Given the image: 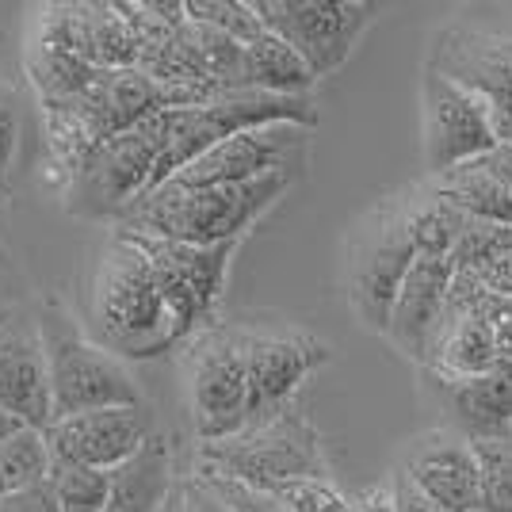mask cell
<instances>
[{
    "label": "cell",
    "mask_w": 512,
    "mask_h": 512,
    "mask_svg": "<svg viewBox=\"0 0 512 512\" xmlns=\"http://www.w3.org/2000/svg\"><path fill=\"white\" fill-rule=\"evenodd\" d=\"M35 512H58V509H54V501H50V490H46V486H43V490H39V501H35Z\"/></svg>",
    "instance_id": "40"
},
{
    "label": "cell",
    "mask_w": 512,
    "mask_h": 512,
    "mask_svg": "<svg viewBox=\"0 0 512 512\" xmlns=\"http://www.w3.org/2000/svg\"><path fill=\"white\" fill-rule=\"evenodd\" d=\"M425 69L470 88L490 115L497 146H512V20L451 16L428 35Z\"/></svg>",
    "instance_id": "4"
},
{
    "label": "cell",
    "mask_w": 512,
    "mask_h": 512,
    "mask_svg": "<svg viewBox=\"0 0 512 512\" xmlns=\"http://www.w3.org/2000/svg\"><path fill=\"white\" fill-rule=\"evenodd\" d=\"M474 512H478V509H474Z\"/></svg>",
    "instance_id": "44"
},
{
    "label": "cell",
    "mask_w": 512,
    "mask_h": 512,
    "mask_svg": "<svg viewBox=\"0 0 512 512\" xmlns=\"http://www.w3.org/2000/svg\"><path fill=\"white\" fill-rule=\"evenodd\" d=\"M184 16L230 35L241 46L264 35V23L256 20L253 0H184Z\"/></svg>",
    "instance_id": "30"
},
{
    "label": "cell",
    "mask_w": 512,
    "mask_h": 512,
    "mask_svg": "<svg viewBox=\"0 0 512 512\" xmlns=\"http://www.w3.org/2000/svg\"><path fill=\"white\" fill-rule=\"evenodd\" d=\"M402 474L428 497L436 512L478 509V463L467 436L455 428H432L413 440L402 459Z\"/></svg>",
    "instance_id": "16"
},
{
    "label": "cell",
    "mask_w": 512,
    "mask_h": 512,
    "mask_svg": "<svg viewBox=\"0 0 512 512\" xmlns=\"http://www.w3.org/2000/svg\"><path fill=\"white\" fill-rule=\"evenodd\" d=\"M318 77L306 69L291 46L276 39L272 31L256 35L241 46V88L245 92H268V96H310Z\"/></svg>",
    "instance_id": "23"
},
{
    "label": "cell",
    "mask_w": 512,
    "mask_h": 512,
    "mask_svg": "<svg viewBox=\"0 0 512 512\" xmlns=\"http://www.w3.org/2000/svg\"><path fill=\"white\" fill-rule=\"evenodd\" d=\"M23 295V279L20 272L12 268V260H8V253L0 249V314L4 310H16V302H20Z\"/></svg>",
    "instance_id": "36"
},
{
    "label": "cell",
    "mask_w": 512,
    "mask_h": 512,
    "mask_svg": "<svg viewBox=\"0 0 512 512\" xmlns=\"http://www.w3.org/2000/svg\"><path fill=\"white\" fill-rule=\"evenodd\" d=\"M50 478V448L43 440V428L12 432L0 444V497H20L46 486Z\"/></svg>",
    "instance_id": "26"
},
{
    "label": "cell",
    "mask_w": 512,
    "mask_h": 512,
    "mask_svg": "<svg viewBox=\"0 0 512 512\" xmlns=\"http://www.w3.org/2000/svg\"><path fill=\"white\" fill-rule=\"evenodd\" d=\"M20 421H16V417H12V413H4V409H0V444H4V440H8V436H12V432H20Z\"/></svg>",
    "instance_id": "39"
},
{
    "label": "cell",
    "mask_w": 512,
    "mask_h": 512,
    "mask_svg": "<svg viewBox=\"0 0 512 512\" xmlns=\"http://www.w3.org/2000/svg\"><path fill=\"white\" fill-rule=\"evenodd\" d=\"M172 490H176L172 440L165 432H153L123 467L111 470L104 512H161Z\"/></svg>",
    "instance_id": "20"
},
{
    "label": "cell",
    "mask_w": 512,
    "mask_h": 512,
    "mask_svg": "<svg viewBox=\"0 0 512 512\" xmlns=\"http://www.w3.org/2000/svg\"><path fill=\"white\" fill-rule=\"evenodd\" d=\"M176 490H180V505H184V512H230L222 501H218V493H214L207 482H199L195 474H184V478L176 482Z\"/></svg>",
    "instance_id": "34"
},
{
    "label": "cell",
    "mask_w": 512,
    "mask_h": 512,
    "mask_svg": "<svg viewBox=\"0 0 512 512\" xmlns=\"http://www.w3.org/2000/svg\"><path fill=\"white\" fill-rule=\"evenodd\" d=\"M402 207H406V230L417 256H451L455 241L467 226V214H459L440 195H432L425 184L406 188Z\"/></svg>",
    "instance_id": "24"
},
{
    "label": "cell",
    "mask_w": 512,
    "mask_h": 512,
    "mask_svg": "<svg viewBox=\"0 0 512 512\" xmlns=\"http://www.w3.org/2000/svg\"><path fill=\"white\" fill-rule=\"evenodd\" d=\"M413 241L406 230L402 192L379 199L356 222L344 253V295L367 333L386 337V321L413 264Z\"/></svg>",
    "instance_id": "7"
},
{
    "label": "cell",
    "mask_w": 512,
    "mask_h": 512,
    "mask_svg": "<svg viewBox=\"0 0 512 512\" xmlns=\"http://www.w3.org/2000/svg\"><path fill=\"white\" fill-rule=\"evenodd\" d=\"M390 512H436L428 505V497L413 482H409L402 470L390 474Z\"/></svg>",
    "instance_id": "35"
},
{
    "label": "cell",
    "mask_w": 512,
    "mask_h": 512,
    "mask_svg": "<svg viewBox=\"0 0 512 512\" xmlns=\"http://www.w3.org/2000/svg\"><path fill=\"white\" fill-rule=\"evenodd\" d=\"M46 490L58 512H104L107 490H111V470H92L81 463L50 459Z\"/></svg>",
    "instance_id": "27"
},
{
    "label": "cell",
    "mask_w": 512,
    "mask_h": 512,
    "mask_svg": "<svg viewBox=\"0 0 512 512\" xmlns=\"http://www.w3.org/2000/svg\"><path fill=\"white\" fill-rule=\"evenodd\" d=\"M0 409L27 428L50 425V379L39 325L20 310H8L0 321Z\"/></svg>",
    "instance_id": "17"
},
{
    "label": "cell",
    "mask_w": 512,
    "mask_h": 512,
    "mask_svg": "<svg viewBox=\"0 0 512 512\" xmlns=\"http://www.w3.org/2000/svg\"><path fill=\"white\" fill-rule=\"evenodd\" d=\"M27 77H31V85L39 92V104L50 107L85 96L88 85L96 81V69L81 62L77 54L62 50V46L27 39Z\"/></svg>",
    "instance_id": "25"
},
{
    "label": "cell",
    "mask_w": 512,
    "mask_h": 512,
    "mask_svg": "<svg viewBox=\"0 0 512 512\" xmlns=\"http://www.w3.org/2000/svg\"><path fill=\"white\" fill-rule=\"evenodd\" d=\"M451 260L448 256H413L409 276L394 299L390 321H386V341L394 344L409 363H417L425 371L428 348L436 337V321L444 310L448 295Z\"/></svg>",
    "instance_id": "18"
},
{
    "label": "cell",
    "mask_w": 512,
    "mask_h": 512,
    "mask_svg": "<svg viewBox=\"0 0 512 512\" xmlns=\"http://www.w3.org/2000/svg\"><path fill=\"white\" fill-rule=\"evenodd\" d=\"M43 490V486H39ZM39 490L20 493V497H0V512H35V501H39Z\"/></svg>",
    "instance_id": "38"
},
{
    "label": "cell",
    "mask_w": 512,
    "mask_h": 512,
    "mask_svg": "<svg viewBox=\"0 0 512 512\" xmlns=\"http://www.w3.org/2000/svg\"><path fill=\"white\" fill-rule=\"evenodd\" d=\"M486 165L497 172V180L512 192V146H493V150L486 153Z\"/></svg>",
    "instance_id": "37"
},
{
    "label": "cell",
    "mask_w": 512,
    "mask_h": 512,
    "mask_svg": "<svg viewBox=\"0 0 512 512\" xmlns=\"http://www.w3.org/2000/svg\"><path fill=\"white\" fill-rule=\"evenodd\" d=\"M310 165V130L295 123H268V127L241 130L199 153L165 184L176 188H218V184H249L260 176H302Z\"/></svg>",
    "instance_id": "12"
},
{
    "label": "cell",
    "mask_w": 512,
    "mask_h": 512,
    "mask_svg": "<svg viewBox=\"0 0 512 512\" xmlns=\"http://www.w3.org/2000/svg\"><path fill=\"white\" fill-rule=\"evenodd\" d=\"M268 123H295V127H318V104L314 96H268V92H222L218 100L199 107H176L165 111V146L153 169V188H161L172 172L211 146L234 138L241 130L268 127ZM150 188V192H153Z\"/></svg>",
    "instance_id": "8"
},
{
    "label": "cell",
    "mask_w": 512,
    "mask_h": 512,
    "mask_svg": "<svg viewBox=\"0 0 512 512\" xmlns=\"http://www.w3.org/2000/svg\"><path fill=\"white\" fill-rule=\"evenodd\" d=\"M192 474L199 482H207V486L218 493V501L230 512H287L276 497H268L264 490H253V486H245V482L218 478V474H203V470H192Z\"/></svg>",
    "instance_id": "32"
},
{
    "label": "cell",
    "mask_w": 512,
    "mask_h": 512,
    "mask_svg": "<svg viewBox=\"0 0 512 512\" xmlns=\"http://www.w3.org/2000/svg\"><path fill=\"white\" fill-rule=\"evenodd\" d=\"M512 249V226H497V222H478V218H467L463 234L451 249V268L455 272H478L486 260L509 253Z\"/></svg>",
    "instance_id": "31"
},
{
    "label": "cell",
    "mask_w": 512,
    "mask_h": 512,
    "mask_svg": "<svg viewBox=\"0 0 512 512\" xmlns=\"http://www.w3.org/2000/svg\"><path fill=\"white\" fill-rule=\"evenodd\" d=\"M478 463V512H512V436L470 440Z\"/></svg>",
    "instance_id": "28"
},
{
    "label": "cell",
    "mask_w": 512,
    "mask_h": 512,
    "mask_svg": "<svg viewBox=\"0 0 512 512\" xmlns=\"http://www.w3.org/2000/svg\"><path fill=\"white\" fill-rule=\"evenodd\" d=\"M192 470L234 478V482H245L253 490H264V486L283 482V478L329 474V459L321 448L318 428L310 425V417L299 406H291L268 421H260V425L241 428L226 440L199 444Z\"/></svg>",
    "instance_id": "3"
},
{
    "label": "cell",
    "mask_w": 512,
    "mask_h": 512,
    "mask_svg": "<svg viewBox=\"0 0 512 512\" xmlns=\"http://www.w3.org/2000/svg\"><path fill=\"white\" fill-rule=\"evenodd\" d=\"M176 482H180V478H176ZM161 512H184V505H180V490L169 493V501L161 505Z\"/></svg>",
    "instance_id": "41"
},
{
    "label": "cell",
    "mask_w": 512,
    "mask_h": 512,
    "mask_svg": "<svg viewBox=\"0 0 512 512\" xmlns=\"http://www.w3.org/2000/svg\"><path fill=\"white\" fill-rule=\"evenodd\" d=\"M161 146H165V111L142 119L123 134L104 138L85 157V165L65 180L62 207L73 218L115 226L153 188Z\"/></svg>",
    "instance_id": "6"
},
{
    "label": "cell",
    "mask_w": 512,
    "mask_h": 512,
    "mask_svg": "<svg viewBox=\"0 0 512 512\" xmlns=\"http://www.w3.org/2000/svg\"><path fill=\"white\" fill-rule=\"evenodd\" d=\"M4 207H8V195H0V218H4Z\"/></svg>",
    "instance_id": "42"
},
{
    "label": "cell",
    "mask_w": 512,
    "mask_h": 512,
    "mask_svg": "<svg viewBox=\"0 0 512 512\" xmlns=\"http://www.w3.org/2000/svg\"><path fill=\"white\" fill-rule=\"evenodd\" d=\"M4 314H8V310H4ZM4 314H0V321H4Z\"/></svg>",
    "instance_id": "43"
},
{
    "label": "cell",
    "mask_w": 512,
    "mask_h": 512,
    "mask_svg": "<svg viewBox=\"0 0 512 512\" xmlns=\"http://www.w3.org/2000/svg\"><path fill=\"white\" fill-rule=\"evenodd\" d=\"M153 432L157 428H153L146 406H107L50 421L43 428V440L50 448V459L81 463L92 470H115L123 467Z\"/></svg>",
    "instance_id": "15"
},
{
    "label": "cell",
    "mask_w": 512,
    "mask_h": 512,
    "mask_svg": "<svg viewBox=\"0 0 512 512\" xmlns=\"http://www.w3.org/2000/svg\"><path fill=\"white\" fill-rule=\"evenodd\" d=\"M493 367H497L493 329L486 314L474 310V314H463L436 333L425 375H432V379H478V375H490Z\"/></svg>",
    "instance_id": "21"
},
{
    "label": "cell",
    "mask_w": 512,
    "mask_h": 512,
    "mask_svg": "<svg viewBox=\"0 0 512 512\" xmlns=\"http://www.w3.org/2000/svg\"><path fill=\"white\" fill-rule=\"evenodd\" d=\"M436 402L448 409L451 428L467 440L512 436V371L493 367L478 379H432Z\"/></svg>",
    "instance_id": "19"
},
{
    "label": "cell",
    "mask_w": 512,
    "mask_h": 512,
    "mask_svg": "<svg viewBox=\"0 0 512 512\" xmlns=\"http://www.w3.org/2000/svg\"><path fill=\"white\" fill-rule=\"evenodd\" d=\"M16 153H20V111L12 100H0V195H8Z\"/></svg>",
    "instance_id": "33"
},
{
    "label": "cell",
    "mask_w": 512,
    "mask_h": 512,
    "mask_svg": "<svg viewBox=\"0 0 512 512\" xmlns=\"http://www.w3.org/2000/svg\"><path fill=\"white\" fill-rule=\"evenodd\" d=\"M421 184L432 195H440L444 203H451L459 214H467V218L512 226V192L497 180V172L486 165V157L455 165V169L440 172V176H425Z\"/></svg>",
    "instance_id": "22"
},
{
    "label": "cell",
    "mask_w": 512,
    "mask_h": 512,
    "mask_svg": "<svg viewBox=\"0 0 512 512\" xmlns=\"http://www.w3.org/2000/svg\"><path fill=\"white\" fill-rule=\"evenodd\" d=\"M85 337L123 363L157 360L188 344L161 276L146 253L115 230L88 279Z\"/></svg>",
    "instance_id": "1"
},
{
    "label": "cell",
    "mask_w": 512,
    "mask_h": 512,
    "mask_svg": "<svg viewBox=\"0 0 512 512\" xmlns=\"http://www.w3.org/2000/svg\"><path fill=\"white\" fill-rule=\"evenodd\" d=\"M497 146L486 104L436 69H421V153L425 176L478 161Z\"/></svg>",
    "instance_id": "14"
},
{
    "label": "cell",
    "mask_w": 512,
    "mask_h": 512,
    "mask_svg": "<svg viewBox=\"0 0 512 512\" xmlns=\"http://www.w3.org/2000/svg\"><path fill=\"white\" fill-rule=\"evenodd\" d=\"M245 386H249V425H260L295 406L302 383L333 360V348L302 329H241Z\"/></svg>",
    "instance_id": "13"
},
{
    "label": "cell",
    "mask_w": 512,
    "mask_h": 512,
    "mask_svg": "<svg viewBox=\"0 0 512 512\" xmlns=\"http://www.w3.org/2000/svg\"><path fill=\"white\" fill-rule=\"evenodd\" d=\"M268 497H276L287 512H352V497L333 482V474L318 478H283L264 486Z\"/></svg>",
    "instance_id": "29"
},
{
    "label": "cell",
    "mask_w": 512,
    "mask_h": 512,
    "mask_svg": "<svg viewBox=\"0 0 512 512\" xmlns=\"http://www.w3.org/2000/svg\"><path fill=\"white\" fill-rule=\"evenodd\" d=\"M188 348V406L199 444L226 440L249 421V386H245V348L241 329L211 325Z\"/></svg>",
    "instance_id": "10"
},
{
    "label": "cell",
    "mask_w": 512,
    "mask_h": 512,
    "mask_svg": "<svg viewBox=\"0 0 512 512\" xmlns=\"http://www.w3.org/2000/svg\"><path fill=\"white\" fill-rule=\"evenodd\" d=\"M115 234L130 237L153 272L161 276L169 302L176 310L180 329L188 333V341L199 337L203 329L218 325V306L226 295V276H230V260H234L241 241H226V245H184V241H165V237L134 234V230H115Z\"/></svg>",
    "instance_id": "11"
},
{
    "label": "cell",
    "mask_w": 512,
    "mask_h": 512,
    "mask_svg": "<svg viewBox=\"0 0 512 512\" xmlns=\"http://www.w3.org/2000/svg\"><path fill=\"white\" fill-rule=\"evenodd\" d=\"M35 325L50 379V421L107 406H146L127 363L96 348L65 310L46 306Z\"/></svg>",
    "instance_id": "5"
},
{
    "label": "cell",
    "mask_w": 512,
    "mask_h": 512,
    "mask_svg": "<svg viewBox=\"0 0 512 512\" xmlns=\"http://www.w3.org/2000/svg\"><path fill=\"white\" fill-rule=\"evenodd\" d=\"M299 176H260L249 184H218V188H176L161 184L146 192L111 230L184 241V245H226L241 241L283 195L295 188Z\"/></svg>",
    "instance_id": "2"
},
{
    "label": "cell",
    "mask_w": 512,
    "mask_h": 512,
    "mask_svg": "<svg viewBox=\"0 0 512 512\" xmlns=\"http://www.w3.org/2000/svg\"><path fill=\"white\" fill-rule=\"evenodd\" d=\"M253 12L321 81L352 58L383 8L367 0H253Z\"/></svg>",
    "instance_id": "9"
}]
</instances>
